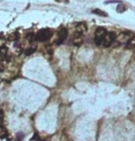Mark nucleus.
Masks as SVG:
<instances>
[{"mask_svg":"<svg viewBox=\"0 0 135 141\" xmlns=\"http://www.w3.org/2000/svg\"><path fill=\"white\" fill-rule=\"evenodd\" d=\"M19 37V35L18 32H12V33L8 34V36H7V41H18Z\"/></svg>","mask_w":135,"mask_h":141,"instance_id":"nucleus-9","label":"nucleus"},{"mask_svg":"<svg viewBox=\"0 0 135 141\" xmlns=\"http://www.w3.org/2000/svg\"><path fill=\"white\" fill-rule=\"evenodd\" d=\"M7 57V48L4 45V46L0 47V61L5 60Z\"/></svg>","mask_w":135,"mask_h":141,"instance_id":"nucleus-8","label":"nucleus"},{"mask_svg":"<svg viewBox=\"0 0 135 141\" xmlns=\"http://www.w3.org/2000/svg\"><path fill=\"white\" fill-rule=\"evenodd\" d=\"M93 14H95L97 15V16H101V17H107V14H106L105 11H103V10L99 9V8H95V9H94L92 11Z\"/></svg>","mask_w":135,"mask_h":141,"instance_id":"nucleus-11","label":"nucleus"},{"mask_svg":"<svg viewBox=\"0 0 135 141\" xmlns=\"http://www.w3.org/2000/svg\"><path fill=\"white\" fill-rule=\"evenodd\" d=\"M126 48L127 49L135 48V36L131 37V38L129 40V41L127 43V44H126Z\"/></svg>","mask_w":135,"mask_h":141,"instance_id":"nucleus-10","label":"nucleus"},{"mask_svg":"<svg viewBox=\"0 0 135 141\" xmlns=\"http://www.w3.org/2000/svg\"><path fill=\"white\" fill-rule=\"evenodd\" d=\"M5 44H6V40H5V38L3 37L2 34H1V35H0V47L4 46Z\"/></svg>","mask_w":135,"mask_h":141,"instance_id":"nucleus-15","label":"nucleus"},{"mask_svg":"<svg viewBox=\"0 0 135 141\" xmlns=\"http://www.w3.org/2000/svg\"><path fill=\"white\" fill-rule=\"evenodd\" d=\"M6 136H7V130L5 129V127L0 125V137H5Z\"/></svg>","mask_w":135,"mask_h":141,"instance_id":"nucleus-14","label":"nucleus"},{"mask_svg":"<svg viewBox=\"0 0 135 141\" xmlns=\"http://www.w3.org/2000/svg\"><path fill=\"white\" fill-rule=\"evenodd\" d=\"M3 121H4V114H3V111L0 110V124H2Z\"/></svg>","mask_w":135,"mask_h":141,"instance_id":"nucleus-16","label":"nucleus"},{"mask_svg":"<svg viewBox=\"0 0 135 141\" xmlns=\"http://www.w3.org/2000/svg\"><path fill=\"white\" fill-rule=\"evenodd\" d=\"M68 33H69L68 30L66 29V28H62V29L59 31V32H58V40H57V41H55V44H63V41L67 39Z\"/></svg>","mask_w":135,"mask_h":141,"instance_id":"nucleus-4","label":"nucleus"},{"mask_svg":"<svg viewBox=\"0 0 135 141\" xmlns=\"http://www.w3.org/2000/svg\"><path fill=\"white\" fill-rule=\"evenodd\" d=\"M86 31H87V26L84 23H80L79 25L76 26V29H75V32L81 33V34H83Z\"/></svg>","mask_w":135,"mask_h":141,"instance_id":"nucleus-7","label":"nucleus"},{"mask_svg":"<svg viewBox=\"0 0 135 141\" xmlns=\"http://www.w3.org/2000/svg\"><path fill=\"white\" fill-rule=\"evenodd\" d=\"M36 51V48L34 46H31V47H28V48L25 49V51H24V54L25 55H31V54H32L34 53V52Z\"/></svg>","mask_w":135,"mask_h":141,"instance_id":"nucleus-12","label":"nucleus"},{"mask_svg":"<svg viewBox=\"0 0 135 141\" xmlns=\"http://www.w3.org/2000/svg\"><path fill=\"white\" fill-rule=\"evenodd\" d=\"M116 33L113 32H106V34L105 35L104 39L102 41V44L104 47H109L111 44H113L114 41H116Z\"/></svg>","mask_w":135,"mask_h":141,"instance_id":"nucleus-3","label":"nucleus"},{"mask_svg":"<svg viewBox=\"0 0 135 141\" xmlns=\"http://www.w3.org/2000/svg\"><path fill=\"white\" fill-rule=\"evenodd\" d=\"M3 70H4V65H3V63L0 62V72H2Z\"/></svg>","mask_w":135,"mask_h":141,"instance_id":"nucleus-17","label":"nucleus"},{"mask_svg":"<svg viewBox=\"0 0 135 141\" xmlns=\"http://www.w3.org/2000/svg\"><path fill=\"white\" fill-rule=\"evenodd\" d=\"M52 36V32L49 29H42L35 34V40L38 41H46L50 39Z\"/></svg>","mask_w":135,"mask_h":141,"instance_id":"nucleus-1","label":"nucleus"},{"mask_svg":"<svg viewBox=\"0 0 135 141\" xmlns=\"http://www.w3.org/2000/svg\"><path fill=\"white\" fill-rule=\"evenodd\" d=\"M82 36H83V34L74 32V36H73V39H72L73 44L76 45V46H80L81 44L83 43V37Z\"/></svg>","mask_w":135,"mask_h":141,"instance_id":"nucleus-6","label":"nucleus"},{"mask_svg":"<svg viewBox=\"0 0 135 141\" xmlns=\"http://www.w3.org/2000/svg\"><path fill=\"white\" fill-rule=\"evenodd\" d=\"M126 10V6L123 5V4H118V7H117V11L118 13H123Z\"/></svg>","mask_w":135,"mask_h":141,"instance_id":"nucleus-13","label":"nucleus"},{"mask_svg":"<svg viewBox=\"0 0 135 141\" xmlns=\"http://www.w3.org/2000/svg\"><path fill=\"white\" fill-rule=\"evenodd\" d=\"M130 38H131V36L129 32H121V33H119V35L116 36V41L120 43V44H123V43H128Z\"/></svg>","mask_w":135,"mask_h":141,"instance_id":"nucleus-5","label":"nucleus"},{"mask_svg":"<svg viewBox=\"0 0 135 141\" xmlns=\"http://www.w3.org/2000/svg\"><path fill=\"white\" fill-rule=\"evenodd\" d=\"M106 32H107L106 30L103 27H99L95 30V32H94V43H95L96 45L102 44V41L104 39Z\"/></svg>","mask_w":135,"mask_h":141,"instance_id":"nucleus-2","label":"nucleus"},{"mask_svg":"<svg viewBox=\"0 0 135 141\" xmlns=\"http://www.w3.org/2000/svg\"><path fill=\"white\" fill-rule=\"evenodd\" d=\"M57 1H61V0H57Z\"/></svg>","mask_w":135,"mask_h":141,"instance_id":"nucleus-18","label":"nucleus"}]
</instances>
